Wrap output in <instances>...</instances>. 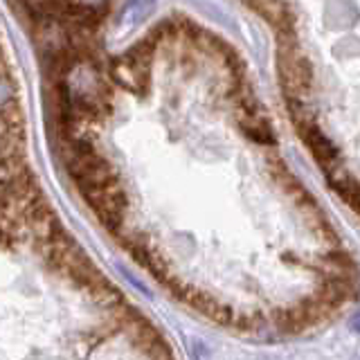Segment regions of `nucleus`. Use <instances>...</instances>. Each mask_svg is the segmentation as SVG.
Segmentation results:
<instances>
[{"mask_svg":"<svg viewBox=\"0 0 360 360\" xmlns=\"http://www.w3.org/2000/svg\"><path fill=\"white\" fill-rule=\"evenodd\" d=\"M277 75L284 99H307L313 88V63L302 48H277Z\"/></svg>","mask_w":360,"mask_h":360,"instance_id":"1","label":"nucleus"},{"mask_svg":"<svg viewBox=\"0 0 360 360\" xmlns=\"http://www.w3.org/2000/svg\"><path fill=\"white\" fill-rule=\"evenodd\" d=\"M110 77L117 86L133 95H144L151 86V63H142L129 52L112 59Z\"/></svg>","mask_w":360,"mask_h":360,"instance_id":"2","label":"nucleus"},{"mask_svg":"<svg viewBox=\"0 0 360 360\" xmlns=\"http://www.w3.org/2000/svg\"><path fill=\"white\" fill-rule=\"evenodd\" d=\"M295 131H297V135L302 138V142L309 146V151L313 153L315 162L320 165L322 172L338 162V158H340V151H338V146L320 131V127L315 124V120L302 124V127H297Z\"/></svg>","mask_w":360,"mask_h":360,"instance_id":"3","label":"nucleus"},{"mask_svg":"<svg viewBox=\"0 0 360 360\" xmlns=\"http://www.w3.org/2000/svg\"><path fill=\"white\" fill-rule=\"evenodd\" d=\"M243 3L252 11H257L275 32L297 27V16L286 0H243Z\"/></svg>","mask_w":360,"mask_h":360,"instance_id":"4","label":"nucleus"},{"mask_svg":"<svg viewBox=\"0 0 360 360\" xmlns=\"http://www.w3.org/2000/svg\"><path fill=\"white\" fill-rule=\"evenodd\" d=\"M236 120H239V127H241L243 135H248L252 142L262 144V146L277 144L275 133H273V124H270L264 108L252 110V112L239 110V112H236Z\"/></svg>","mask_w":360,"mask_h":360,"instance_id":"5","label":"nucleus"},{"mask_svg":"<svg viewBox=\"0 0 360 360\" xmlns=\"http://www.w3.org/2000/svg\"><path fill=\"white\" fill-rule=\"evenodd\" d=\"M0 122L5 124L7 131H22L25 127V112L18 99H7L5 104H0Z\"/></svg>","mask_w":360,"mask_h":360,"instance_id":"6","label":"nucleus"}]
</instances>
